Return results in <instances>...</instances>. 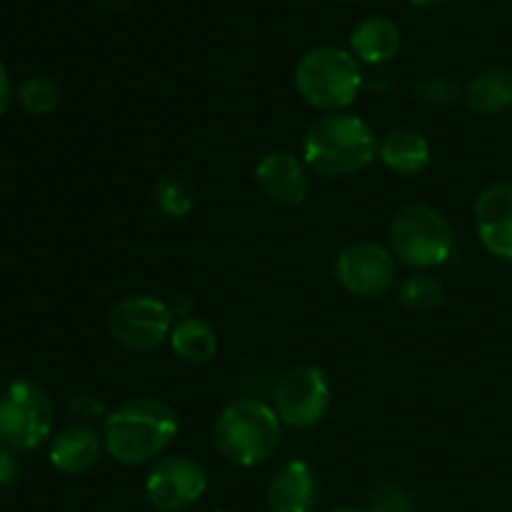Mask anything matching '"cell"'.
Wrapping results in <instances>:
<instances>
[{
  "instance_id": "obj_1",
  "label": "cell",
  "mask_w": 512,
  "mask_h": 512,
  "mask_svg": "<svg viewBox=\"0 0 512 512\" xmlns=\"http://www.w3.org/2000/svg\"><path fill=\"white\" fill-rule=\"evenodd\" d=\"M380 138L355 113H325L308 125L300 158L320 178H350L378 160Z\"/></svg>"
},
{
  "instance_id": "obj_2",
  "label": "cell",
  "mask_w": 512,
  "mask_h": 512,
  "mask_svg": "<svg viewBox=\"0 0 512 512\" xmlns=\"http://www.w3.org/2000/svg\"><path fill=\"white\" fill-rule=\"evenodd\" d=\"M180 430L178 413L160 398H133L103 420L105 453L120 465L153 463L173 445Z\"/></svg>"
},
{
  "instance_id": "obj_3",
  "label": "cell",
  "mask_w": 512,
  "mask_h": 512,
  "mask_svg": "<svg viewBox=\"0 0 512 512\" xmlns=\"http://www.w3.org/2000/svg\"><path fill=\"white\" fill-rule=\"evenodd\" d=\"M283 440V423L273 405L258 398H238L220 410L213 425L218 453L235 468H255L275 455Z\"/></svg>"
},
{
  "instance_id": "obj_4",
  "label": "cell",
  "mask_w": 512,
  "mask_h": 512,
  "mask_svg": "<svg viewBox=\"0 0 512 512\" xmlns=\"http://www.w3.org/2000/svg\"><path fill=\"white\" fill-rule=\"evenodd\" d=\"M293 85L300 98L320 113H345L365 88L363 65L350 50L320 45L298 60Z\"/></svg>"
},
{
  "instance_id": "obj_5",
  "label": "cell",
  "mask_w": 512,
  "mask_h": 512,
  "mask_svg": "<svg viewBox=\"0 0 512 512\" xmlns=\"http://www.w3.org/2000/svg\"><path fill=\"white\" fill-rule=\"evenodd\" d=\"M388 248L400 265L433 270L455 253V230L443 210L428 203L403 205L388 225Z\"/></svg>"
},
{
  "instance_id": "obj_6",
  "label": "cell",
  "mask_w": 512,
  "mask_h": 512,
  "mask_svg": "<svg viewBox=\"0 0 512 512\" xmlns=\"http://www.w3.org/2000/svg\"><path fill=\"white\" fill-rule=\"evenodd\" d=\"M53 403L38 383L13 380L0 395V443L10 450H33L50 438Z\"/></svg>"
},
{
  "instance_id": "obj_7",
  "label": "cell",
  "mask_w": 512,
  "mask_h": 512,
  "mask_svg": "<svg viewBox=\"0 0 512 512\" xmlns=\"http://www.w3.org/2000/svg\"><path fill=\"white\" fill-rule=\"evenodd\" d=\"M333 405V385L318 365H295L278 378L273 390V408L280 423L293 430L320 425Z\"/></svg>"
},
{
  "instance_id": "obj_8",
  "label": "cell",
  "mask_w": 512,
  "mask_h": 512,
  "mask_svg": "<svg viewBox=\"0 0 512 512\" xmlns=\"http://www.w3.org/2000/svg\"><path fill=\"white\" fill-rule=\"evenodd\" d=\"M333 275L353 298L375 300L388 295L398 283V258L375 240H353L335 255Z\"/></svg>"
},
{
  "instance_id": "obj_9",
  "label": "cell",
  "mask_w": 512,
  "mask_h": 512,
  "mask_svg": "<svg viewBox=\"0 0 512 512\" xmlns=\"http://www.w3.org/2000/svg\"><path fill=\"white\" fill-rule=\"evenodd\" d=\"M175 315L170 303L155 295H128L108 313L110 338L133 353H150L168 343Z\"/></svg>"
},
{
  "instance_id": "obj_10",
  "label": "cell",
  "mask_w": 512,
  "mask_h": 512,
  "mask_svg": "<svg viewBox=\"0 0 512 512\" xmlns=\"http://www.w3.org/2000/svg\"><path fill=\"white\" fill-rule=\"evenodd\" d=\"M208 490V473L190 455H168L150 468L145 478V498L158 512H183L193 508Z\"/></svg>"
},
{
  "instance_id": "obj_11",
  "label": "cell",
  "mask_w": 512,
  "mask_h": 512,
  "mask_svg": "<svg viewBox=\"0 0 512 512\" xmlns=\"http://www.w3.org/2000/svg\"><path fill=\"white\" fill-rule=\"evenodd\" d=\"M255 183L270 203L280 208H300L310 198L313 178L300 155L290 150H270L255 165Z\"/></svg>"
},
{
  "instance_id": "obj_12",
  "label": "cell",
  "mask_w": 512,
  "mask_h": 512,
  "mask_svg": "<svg viewBox=\"0 0 512 512\" xmlns=\"http://www.w3.org/2000/svg\"><path fill=\"white\" fill-rule=\"evenodd\" d=\"M473 218L483 248L498 260L512 263V180H498L480 190Z\"/></svg>"
},
{
  "instance_id": "obj_13",
  "label": "cell",
  "mask_w": 512,
  "mask_h": 512,
  "mask_svg": "<svg viewBox=\"0 0 512 512\" xmlns=\"http://www.w3.org/2000/svg\"><path fill=\"white\" fill-rule=\"evenodd\" d=\"M320 503V480L305 460H288L275 470L268 485L270 512H315Z\"/></svg>"
},
{
  "instance_id": "obj_14",
  "label": "cell",
  "mask_w": 512,
  "mask_h": 512,
  "mask_svg": "<svg viewBox=\"0 0 512 512\" xmlns=\"http://www.w3.org/2000/svg\"><path fill=\"white\" fill-rule=\"evenodd\" d=\"M105 450L103 433L88 423H75L60 430L48 450L50 465L63 475H83L95 468Z\"/></svg>"
},
{
  "instance_id": "obj_15",
  "label": "cell",
  "mask_w": 512,
  "mask_h": 512,
  "mask_svg": "<svg viewBox=\"0 0 512 512\" xmlns=\"http://www.w3.org/2000/svg\"><path fill=\"white\" fill-rule=\"evenodd\" d=\"M400 45H403V33L398 23L385 15H368L350 33V53L360 60V65L370 68L388 65L400 53Z\"/></svg>"
},
{
  "instance_id": "obj_16",
  "label": "cell",
  "mask_w": 512,
  "mask_h": 512,
  "mask_svg": "<svg viewBox=\"0 0 512 512\" xmlns=\"http://www.w3.org/2000/svg\"><path fill=\"white\" fill-rule=\"evenodd\" d=\"M378 160L400 178H415L428 170L430 160H433V148L420 130L393 128L380 138Z\"/></svg>"
},
{
  "instance_id": "obj_17",
  "label": "cell",
  "mask_w": 512,
  "mask_h": 512,
  "mask_svg": "<svg viewBox=\"0 0 512 512\" xmlns=\"http://www.w3.org/2000/svg\"><path fill=\"white\" fill-rule=\"evenodd\" d=\"M465 103L475 115L493 118L512 108V70L490 65L480 70L465 88Z\"/></svg>"
},
{
  "instance_id": "obj_18",
  "label": "cell",
  "mask_w": 512,
  "mask_h": 512,
  "mask_svg": "<svg viewBox=\"0 0 512 512\" xmlns=\"http://www.w3.org/2000/svg\"><path fill=\"white\" fill-rule=\"evenodd\" d=\"M168 345L178 355V360L198 368V365H208L218 355L220 340L208 320L198 318V315H190V318L175 320Z\"/></svg>"
},
{
  "instance_id": "obj_19",
  "label": "cell",
  "mask_w": 512,
  "mask_h": 512,
  "mask_svg": "<svg viewBox=\"0 0 512 512\" xmlns=\"http://www.w3.org/2000/svg\"><path fill=\"white\" fill-rule=\"evenodd\" d=\"M445 288L430 270H415L398 285V300L410 313H433L443 305Z\"/></svg>"
},
{
  "instance_id": "obj_20",
  "label": "cell",
  "mask_w": 512,
  "mask_h": 512,
  "mask_svg": "<svg viewBox=\"0 0 512 512\" xmlns=\"http://www.w3.org/2000/svg\"><path fill=\"white\" fill-rule=\"evenodd\" d=\"M155 203H158L160 213L165 218L183 220L198 205V190H195V185L185 175H163L158 180V185H155Z\"/></svg>"
},
{
  "instance_id": "obj_21",
  "label": "cell",
  "mask_w": 512,
  "mask_h": 512,
  "mask_svg": "<svg viewBox=\"0 0 512 512\" xmlns=\"http://www.w3.org/2000/svg\"><path fill=\"white\" fill-rule=\"evenodd\" d=\"M18 100L30 115H48L60 105V85L50 75H33L18 90Z\"/></svg>"
},
{
  "instance_id": "obj_22",
  "label": "cell",
  "mask_w": 512,
  "mask_h": 512,
  "mask_svg": "<svg viewBox=\"0 0 512 512\" xmlns=\"http://www.w3.org/2000/svg\"><path fill=\"white\" fill-rule=\"evenodd\" d=\"M458 98L460 85L453 78H448V75H430V78L420 80L415 85V100L423 103L425 108L445 110L458 103Z\"/></svg>"
},
{
  "instance_id": "obj_23",
  "label": "cell",
  "mask_w": 512,
  "mask_h": 512,
  "mask_svg": "<svg viewBox=\"0 0 512 512\" xmlns=\"http://www.w3.org/2000/svg\"><path fill=\"white\" fill-rule=\"evenodd\" d=\"M368 512H418V503L400 483H378L368 498Z\"/></svg>"
},
{
  "instance_id": "obj_24",
  "label": "cell",
  "mask_w": 512,
  "mask_h": 512,
  "mask_svg": "<svg viewBox=\"0 0 512 512\" xmlns=\"http://www.w3.org/2000/svg\"><path fill=\"white\" fill-rule=\"evenodd\" d=\"M70 415H75L78 423H88V425H93L95 420L103 423V420L108 418L103 405H100L95 398H90V395H75V398L70 400Z\"/></svg>"
},
{
  "instance_id": "obj_25",
  "label": "cell",
  "mask_w": 512,
  "mask_h": 512,
  "mask_svg": "<svg viewBox=\"0 0 512 512\" xmlns=\"http://www.w3.org/2000/svg\"><path fill=\"white\" fill-rule=\"evenodd\" d=\"M20 475V465L15 460L13 450L10 448H0V488H8L18 480Z\"/></svg>"
},
{
  "instance_id": "obj_26",
  "label": "cell",
  "mask_w": 512,
  "mask_h": 512,
  "mask_svg": "<svg viewBox=\"0 0 512 512\" xmlns=\"http://www.w3.org/2000/svg\"><path fill=\"white\" fill-rule=\"evenodd\" d=\"M193 305L195 303H193V298H190V295H175V298L170 300V310H173L175 320L190 318V315H195Z\"/></svg>"
},
{
  "instance_id": "obj_27",
  "label": "cell",
  "mask_w": 512,
  "mask_h": 512,
  "mask_svg": "<svg viewBox=\"0 0 512 512\" xmlns=\"http://www.w3.org/2000/svg\"><path fill=\"white\" fill-rule=\"evenodd\" d=\"M8 103H10V78L8 73H5L3 63H0V115L8 110Z\"/></svg>"
},
{
  "instance_id": "obj_28",
  "label": "cell",
  "mask_w": 512,
  "mask_h": 512,
  "mask_svg": "<svg viewBox=\"0 0 512 512\" xmlns=\"http://www.w3.org/2000/svg\"><path fill=\"white\" fill-rule=\"evenodd\" d=\"M100 5H105L108 10H125L133 5V0H98Z\"/></svg>"
},
{
  "instance_id": "obj_29",
  "label": "cell",
  "mask_w": 512,
  "mask_h": 512,
  "mask_svg": "<svg viewBox=\"0 0 512 512\" xmlns=\"http://www.w3.org/2000/svg\"><path fill=\"white\" fill-rule=\"evenodd\" d=\"M410 5H415V8H428V5H435V3H445V0H408Z\"/></svg>"
},
{
  "instance_id": "obj_30",
  "label": "cell",
  "mask_w": 512,
  "mask_h": 512,
  "mask_svg": "<svg viewBox=\"0 0 512 512\" xmlns=\"http://www.w3.org/2000/svg\"><path fill=\"white\" fill-rule=\"evenodd\" d=\"M333 512H368V510H358V508H338V510H333Z\"/></svg>"
},
{
  "instance_id": "obj_31",
  "label": "cell",
  "mask_w": 512,
  "mask_h": 512,
  "mask_svg": "<svg viewBox=\"0 0 512 512\" xmlns=\"http://www.w3.org/2000/svg\"><path fill=\"white\" fill-rule=\"evenodd\" d=\"M215 512H228V510H215Z\"/></svg>"
}]
</instances>
